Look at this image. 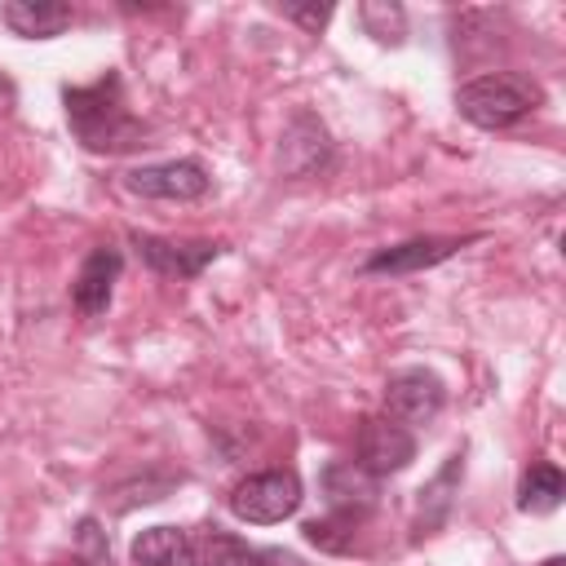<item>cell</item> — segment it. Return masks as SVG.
<instances>
[{"mask_svg": "<svg viewBox=\"0 0 566 566\" xmlns=\"http://www.w3.org/2000/svg\"><path fill=\"white\" fill-rule=\"evenodd\" d=\"M62 106H66V124H71L75 142L93 155H128L146 137V124L124 102L119 71H106L93 84L62 88Z\"/></svg>", "mask_w": 566, "mask_h": 566, "instance_id": "obj_1", "label": "cell"}, {"mask_svg": "<svg viewBox=\"0 0 566 566\" xmlns=\"http://www.w3.org/2000/svg\"><path fill=\"white\" fill-rule=\"evenodd\" d=\"M539 102H544V88L517 71H486V75H473L455 88V111L486 133L522 124Z\"/></svg>", "mask_w": 566, "mask_h": 566, "instance_id": "obj_2", "label": "cell"}, {"mask_svg": "<svg viewBox=\"0 0 566 566\" xmlns=\"http://www.w3.org/2000/svg\"><path fill=\"white\" fill-rule=\"evenodd\" d=\"M301 509V478L292 469H265V473H248L234 491H230V513L239 522L252 526H270L283 522Z\"/></svg>", "mask_w": 566, "mask_h": 566, "instance_id": "obj_3", "label": "cell"}, {"mask_svg": "<svg viewBox=\"0 0 566 566\" xmlns=\"http://www.w3.org/2000/svg\"><path fill=\"white\" fill-rule=\"evenodd\" d=\"M354 464L371 478H389V473H402L411 460H416V433L402 429L398 420L389 416H363L358 420V433H354Z\"/></svg>", "mask_w": 566, "mask_h": 566, "instance_id": "obj_4", "label": "cell"}, {"mask_svg": "<svg viewBox=\"0 0 566 566\" xmlns=\"http://www.w3.org/2000/svg\"><path fill=\"white\" fill-rule=\"evenodd\" d=\"M442 407H447V385L429 367H402L385 380V416L398 420L402 429L438 420Z\"/></svg>", "mask_w": 566, "mask_h": 566, "instance_id": "obj_5", "label": "cell"}, {"mask_svg": "<svg viewBox=\"0 0 566 566\" xmlns=\"http://www.w3.org/2000/svg\"><path fill=\"white\" fill-rule=\"evenodd\" d=\"M124 186L142 199H172V203H190L203 199L212 190V177L199 159H164V164H146L124 172Z\"/></svg>", "mask_w": 566, "mask_h": 566, "instance_id": "obj_6", "label": "cell"}, {"mask_svg": "<svg viewBox=\"0 0 566 566\" xmlns=\"http://www.w3.org/2000/svg\"><path fill=\"white\" fill-rule=\"evenodd\" d=\"M128 243L137 248V256H142L155 274L177 279V283L199 279L203 265H208L212 256H221V248H226V243H212V239H195V243H186V239H159V234H142V230H133Z\"/></svg>", "mask_w": 566, "mask_h": 566, "instance_id": "obj_7", "label": "cell"}, {"mask_svg": "<svg viewBox=\"0 0 566 566\" xmlns=\"http://www.w3.org/2000/svg\"><path fill=\"white\" fill-rule=\"evenodd\" d=\"M473 239L478 234H420V239H407V243H394V248H380L376 256H367L363 274H420V270L442 265Z\"/></svg>", "mask_w": 566, "mask_h": 566, "instance_id": "obj_8", "label": "cell"}, {"mask_svg": "<svg viewBox=\"0 0 566 566\" xmlns=\"http://www.w3.org/2000/svg\"><path fill=\"white\" fill-rule=\"evenodd\" d=\"M119 270H124V256L119 248L102 243L84 256L75 283H71V305L84 314V318H97L111 310V296H115V283H119Z\"/></svg>", "mask_w": 566, "mask_h": 566, "instance_id": "obj_9", "label": "cell"}, {"mask_svg": "<svg viewBox=\"0 0 566 566\" xmlns=\"http://www.w3.org/2000/svg\"><path fill=\"white\" fill-rule=\"evenodd\" d=\"M332 155V142H327V128L310 115V111H296L287 133H283V146H279V164L283 172L292 177H310L314 168H323Z\"/></svg>", "mask_w": 566, "mask_h": 566, "instance_id": "obj_10", "label": "cell"}, {"mask_svg": "<svg viewBox=\"0 0 566 566\" xmlns=\"http://www.w3.org/2000/svg\"><path fill=\"white\" fill-rule=\"evenodd\" d=\"M323 495H327L332 513L363 522L376 504V478L363 473L358 464H327L323 469Z\"/></svg>", "mask_w": 566, "mask_h": 566, "instance_id": "obj_11", "label": "cell"}, {"mask_svg": "<svg viewBox=\"0 0 566 566\" xmlns=\"http://www.w3.org/2000/svg\"><path fill=\"white\" fill-rule=\"evenodd\" d=\"M71 4H57V0H13L0 9V22L22 35V40H53L71 27Z\"/></svg>", "mask_w": 566, "mask_h": 566, "instance_id": "obj_12", "label": "cell"}, {"mask_svg": "<svg viewBox=\"0 0 566 566\" xmlns=\"http://www.w3.org/2000/svg\"><path fill=\"white\" fill-rule=\"evenodd\" d=\"M128 557H133V566H199L186 531H177V526H150V531H142L133 539Z\"/></svg>", "mask_w": 566, "mask_h": 566, "instance_id": "obj_13", "label": "cell"}, {"mask_svg": "<svg viewBox=\"0 0 566 566\" xmlns=\"http://www.w3.org/2000/svg\"><path fill=\"white\" fill-rule=\"evenodd\" d=\"M566 495V478L553 460H535L517 482V509L522 513H553Z\"/></svg>", "mask_w": 566, "mask_h": 566, "instance_id": "obj_14", "label": "cell"}, {"mask_svg": "<svg viewBox=\"0 0 566 566\" xmlns=\"http://www.w3.org/2000/svg\"><path fill=\"white\" fill-rule=\"evenodd\" d=\"M460 473H464V451L447 455L442 473H438L429 486H420V531H424V535L447 522V513H451V495H447V491L460 482Z\"/></svg>", "mask_w": 566, "mask_h": 566, "instance_id": "obj_15", "label": "cell"}, {"mask_svg": "<svg viewBox=\"0 0 566 566\" xmlns=\"http://www.w3.org/2000/svg\"><path fill=\"white\" fill-rule=\"evenodd\" d=\"M358 22L380 44H402V35H407V13H402V4H389V0H363Z\"/></svg>", "mask_w": 566, "mask_h": 566, "instance_id": "obj_16", "label": "cell"}, {"mask_svg": "<svg viewBox=\"0 0 566 566\" xmlns=\"http://www.w3.org/2000/svg\"><path fill=\"white\" fill-rule=\"evenodd\" d=\"M252 562H256V548H252L248 539H239V535H230V531H221V526L208 531V539H203V562H199V566H252Z\"/></svg>", "mask_w": 566, "mask_h": 566, "instance_id": "obj_17", "label": "cell"}, {"mask_svg": "<svg viewBox=\"0 0 566 566\" xmlns=\"http://www.w3.org/2000/svg\"><path fill=\"white\" fill-rule=\"evenodd\" d=\"M75 548H80V566H111V548H106V531L84 517L75 526Z\"/></svg>", "mask_w": 566, "mask_h": 566, "instance_id": "obj_18", "label": "cell"}, {"mask_svg": "<svg viewBox=\"0 0 566 566\" xmlns=\"http://www.w3.org/2000/svg\"><path fill=\"white\" fill-rule=\"evenodd\" d=\"M279 13L287 22H296V27H305V31L318 35L327 27V18H332V4H279Z\"/></svg>", "mask_w": 566, "mask_h": 566, "instance_id": "obj_19", "label": "cell"}, {"mask_svg": "<svg viewBox=\"0 0 566 566\" xmlns=\"http://www.w3.org/2000/svg\"><path fill=\"white\" fill-rule=\"evenodd\" d=\"M252 566H305L296 553H287V548H256V562Z\"/></svg>", "mask_w": 566, "mask_h": 566, "instance_id": "obj_20", "label": "cell"}, {"mask_svg": "<svg viewBox=\"0 0 566 566\" xmlns=\"http://www.w3.org/2000/svg\"><path fill=\"white\" fill-rule=\"evenodd\" d=\"M544 566H566V557H548V562H544Z\"/></svg>", "mask_w": 566, "mask_h": 566, "instance_id": "obj_21", "label": "cell"}]
</instances>
